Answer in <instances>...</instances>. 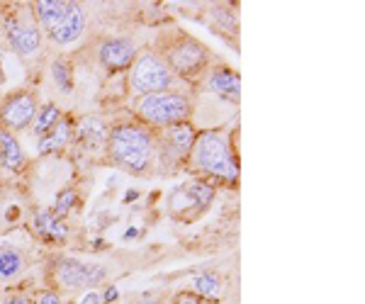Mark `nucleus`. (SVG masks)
Masks as SVG:
<instances>
[{"label":"nucleus","mask_w":365,"mask_h":304,"mask_svg":"<svg viewBox=\"0 0 365 304\" xmlns=\"http://www.w3.org/2000/svg\"><path fill=\"white\" fill-rule=\"evenodd\" d=\"M108 154L115 166L129 173H144L154 161L156 142L149 130L139 125H117L108 132Z\"/></svg>","instance_id":"f257e3e1"},{"label":"nucleus","mask_w":365,"mask_h":304,"mask_svg":"<svg viewBox=\"0 0 365 304\" xmlns=\"http://www.w3.org/2000/svg\"><path fill=\"white\" fill-rule=\"evenodd\" d=\"M187 161L197 173L212 175V178L227 180V183H237L239 178L237 159H234L232 144H229L225 132H200Z\"/></svg>","instance_id":"f03ea898"},{"label":"nucleus","mask_w":365,"mask_h":304,"mask_svg":"<svg viewBox=\"0 0 365 304\" xmlns=\"http://www.w3.org/2000/svg\"><path fill=\"white\" fill-rule=\"evenodd\" d=\"M134 112L146 125H154L163 130V127L178 125V122H187V117H190V100L182 93L163 90V93H154V95L137 98Z\"/></svg>","instance_id":"7ed1b4c3"},{"label":"nucleus","mask_w":365,"mask_h":304,"mask_svg":"<svg viewBox=\"0 0 365 304\" xmlns=\"http://www.w3.org/2000/svg\"><path fill=\"white\" fill-rule=\"evenodd\" d=\"M175 75L170 73L161 56L154 51H144L134 58V63L129 66V88L141 98V95H154V93H163L173 85Z\"/></svg>","instance_id":"20e7f679"},{"label":"nucleus","mask_w":365,"mask_h":304,"mask_svg":"<svg viewBox=\"0 0 365 304\" xmlns=\"http://www.w3.org/2000/svg\"><path fill=\"white\" fill-rule=\"evenodd\" d=\"M161 58L166 61L170 73L180 75V78H190V75L202 73L210 63L207 46L200 44L197 39H192V37L175 39L173 44H168L166 56H161Z\"/></svg>","instance_id":"39448f33"},{"label":"nucleus","mask_w":365,"mask_h":304,"mask_svg":"<svg viewBox=\"0 0 365 304\" xmlns=\"http://www.w3.org/2000/svg\"><path fill=\"white\" fill-rule=\"evenodd\" d=\"M108 271L98 263H83L78 258H58L54 263V280L63 290H83L103 283Z\"/></svg>","instance_id":"423d86ee"},{"label":"nucleus","mask_w":365,"mask_h":304,"mask_svg":"<svg viewBox=\"0 0 365 304\" xmlns=\"http://www.w3.org/2000/svg\"><path fill=\"white\" fill-rule=\"evenodd\" d=\"M197 132L192 130L190 122H178V125L163 127L158 137V149L163 159H170L173 163H180L190 156V149L195 144Z\"/></svg>","instance_id":"0eeeda50"},{"label":"nucleus","mask_w":365,"mask_h":304,"mask_svg":"<svg viewBox=\"0 0 365 304\" xmlns=\"http://www.w3.org/2000/svg\"><path fill=\"white\" fill-rule=\"evenodd\" d=\"M34 115H37V103L29 93H15L8 100L3 103V110H0V120H3V130L8 132H17L25 130V127L32 125Z\"/></svg>","instance_id":"6e6552de"},{"label":"nucleus","mask_w":365,"mask_h":304,"mask_svg":"<svg viewBox=\"0 0 365 304\" xmlns=\"http://www.w3.org/2000/svg\"><path fill=\"white\" fill-rule=\"evenodd\" d=\"M215 200V188L205 180H190L170 192V209L187 212V209H205Z\"/></svg>","instance_id":"1a4fd4ad"},{"label":"nucleus","mask_w":365,"mask_h":304,"mask_svg":"<svg viewBox=\"0 0 365 304\" xmlns=\"http://www.w3.org/2000/svg\"><path fill=\"white\" fill-rule=\"evenodd\" d=\"M8 44L10 49L17 51L20 56H32L34 51L42 44V34H39V25L37 22H27V20H10L8 22Z\"/></svg>","instance_id":"9d476101"},{"label":"nucleus","mask_w":365,"mask_h":304,"mask_svg":"<svg viewBox=\"0 0 365 304\" xmlns=\"http://www.w3.org/2000/svg\"><path fill=\"white\" fill-rule=\"evenodd\" d=\"M98 58L110 71H125V68H129L134 63V58H137V49H134V44L129 42V39L113 37L100 44Z\"/></svg>","instance_id":"9b49d317"},{"label":"nucleus","mask_w":365,"mask_h":304,"mask_svg":"<svg viewBox=\"0 0 365 304\" xmlns=\"http://www.w3.org/2000/svg\"><path fill=\"white\" fill-rule=\"evenodd\" d=\"M86 22H88L86 10L81 8L78 3H68V8H66V13L61 15V20H58L46 34H49V37L54 39L56 44H61V46L71 44V42H76L81 34H83Z\"/></svg>","instance_id":"f8f14e48"},{"label":"nucleus","mask_w":365,"mask_h":304,"mask_svg":"<svg viewBox=\"0 0 365 304\" xmlns=\"http://www.w3.org/2000/svg\"><path fill=\"white\" fill-rule=\"evenodd\" d=\"M207 88L212 93H217L220 98H227V100L237 103L239 93H241V80L232 68L217 66V68H212L210 75H207Z\"/></svg>","instance_id":"ddd939ff"},{"label":"nucleus","mask_w":365,"mask_h":304,"mask_svg":"<svg viewBox=\"0 0 365 304\" xmlns=\"http://www.w3.org/2000/svg\"><path fill=\"white\" fill-rule=\"evenodd\" d=\"M22 166H25V154L20 149V142L13 137V132L0 127V168L20 171Z\"/></svg>","instance_id":"4468645a"},{"label":"nucleus","mask_w":365,"mask_h":304,"mask_svg":"<svg viewBox=\"0 0 365 304\" xmlns=\"http://www.w3.org/2000/svg\"><path fill=\"white\" fill-rule=\"evenodd\" d=\"M71 137H73V127H71V122L66 120V117H61V120H58L56 125L44 134V137H39L37 151H39V154H51V151H58V149H63V146L71 142Z\"/></svg>","instance_id":"2eb2a0df"},{"label":"nucleus","mask_w":365,"mask_h":304,"mask_svg":"<svg viewBox=\"0 0 365 304\" xmlns=\"http://www.w3.org/2000/svg\"><path fill=\"white\" fill-rule=\"evenodd\" d=\"M78 139L88 149H98V146L108 142V125L100 117H83L78 125Z\"/></svg>","instance_id":"dca6fc26"},{"label":"nucleus","mask_w":365,"mask_h":304,"mask_svg":"<svg viewBox=\"0 0 365 304\" xmlns=\"http://www.w3.org/2000/svg\"><path fill=\"white\" fill-rule=\"evenodd\" d=\"M190 288L197 297H202V300H220L222 292H225V280L217 276V273L205 271L192 278Z\"/></svg>","instance_id":"f3484780"},{"label":"nucleus","mask_w":365,"mask_h":304,"mask_svg":"<svg viewBox=\"0 0 365 304\" xmlns=\"http://www.w3.org/2000/svg\"><path fill=\"white\" fill-rule=\"evenodd\" d=\"M34 229L42 239H49V241H63L66 239V224L61 221V217H56L54 212H39L34 217Z\"/></svg>","instance_id":"a211bd4d"},{"label":"nucleus","mask_w":365,"mask_h":304,"mask_svg":"<svg viewBox=\"0 0 365 304\" xmlns=\"http://www.w3.org/2000/svg\"><path fill=\"white\" fill-rule=\"evenodd\" d=\"M27 268L22 251L15 246H0V280H13Z\"/></svg>","instance_id":"6ab92c4d"},{"label":"nucleus","mask_w":365,"mask_h":304,"mask_svg":"<svg viewBox=\"0 0 365 304\" xmlns=\"http://www.w3.org/2000/svg\"><path fill=\"white\" fill-rule=\"evenodd\" d=\"M66 8H68V3H63V0H44V3H37L34 5L37 25L49 32V29L61 20V15L66 13Z\"/></svg>","instance_id":"aec40b11"},{"label":"nucleus","mask_w":365,"mask_h":304,"mask_svg":"<svg viewBox=\"0 0 365 304\" xmlns=\"http://www.w3.org/2000/svg\"><path fill=\"white\" fill-rule=\"evenodd\" d=\"M58 120H61V110H58L56 105L37 108V115H34V120H32V132L37 134V137H44Z\"/></svg>","instance_id":"412c9836"},{"label":"nucleus","mask_w":365,"mask_h":304,"mask_svg":"<svg viewBox=\"0 0 365 304\" xmlns=\"http://www.w3.org/2000/svg\"><path fill=\"white\" fill-rule=\"evenodd\" d=\"M51 75H54L58 90H61V93H71V88H73V78H71L68 61H63V58H56L54 66H51Z\"/></svg>","instance_id":"4be33fe9"},{"label":"nucleus","mask_w":365,"mask_h":304,"mask_svg":"<svg viewBox=\"0 0 365 304\" xmlns=\"http://www.w3.org/2000/svg\"><path fill=\"white\" fill-rule=\"evenodd\" d=\"M73 202H76V192L73 190H66L61 197L56 200V209H54V214L56 217H61V214H66L71 207H73Z\"/></svg>","instance_id":"5701e85b"},{"label":"nucleus","mask_w":365,"mask_h":304,"mask_svg":"<svg viewBox=\"0 0 365 304\" xmlns=\"http://www.w3.org/2000/svg\"><path fill=\"white\" fill-rule=\"evenodd\" d=\"M173 304H207V300L197 297L195 292H180V295L173 297Z\"/></svg>","instance_id":"b1692460"},{"label":"nucleus","mask_w":365,"mask_h":304,"mask_svg":"<svg viewBox=\"0 0 365 304\" xmlns=\"http://www.w3.org/2000/svg\"><path fill=\"white\" fill-rule=\"evenodd\" d=\"M73 304H103V300H100V292L91 290V292H86L83 297H78Z\"/></svg>","instance_id":"393cba45"},{"label":"nucleus","mask_w":365,"mask_h":304,"mask_svg":"<svg viewBox=\"0 0 365 304\" xmlns=\"http://www.w3.org/2000/svg\"><path fill=\"white\" fill-rule=\"evenodd\" d=\"M100 300H103V304H113V302L120 300V292H117V288H113V285H110V288H105V290H103Z\"/></svg>","instance_id":"a878e982"},{"label":"nucleus","mask_w":365,"mask_h":304,"mask_svg":"<svg viewBox=\"0 0 365 304\" xmlns=\"http://www.w3.org/2000/svg\"><path fill=\"white\" fill-rule=\"evenodd\" d=\"M32 304H61V300H58L56 292H42V295H39Z\"/></svg>","instance_id":"bb28decb"},{"label":"nucleus","mask_w":365,"mask_h":304,"mask_svg":"<svg viewBox=\"0 0 365 304\" xmlns=\"http://www.w3.org/2000/svg\"><path fill=\"white\" fill-rule=\"evenodd\" d=\"M3 304H32V300H29L27 295H10V297H5Z\"/></svg>","instance_id":"cd10ccee"},{"label":"nucleus","mask_w":365,"mask_h":304,"mask_svg":"<svg viewBox=\"0 0 365 304\" xmlns=\"http://www.w3.org/2000/svg\"><path fill=\"white\" fill-rule=\"evenodd\" d=\"M134 304H161L158 300H151V297H144V300H139V302H134Z\"/></svg>","instance_id":"c85d7f7f"}]
</instances>
